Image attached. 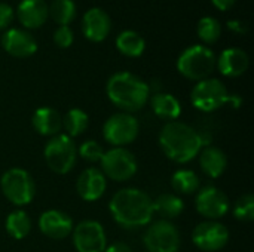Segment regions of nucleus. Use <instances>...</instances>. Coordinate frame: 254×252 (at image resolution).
Here are the masks:
<instances>
[{"mask_svg": "<svg viewBox=\"0 0 254 252\" xmlns=\"http://www.w3.org/2000/svg\"><path fill=\"white\" fill-rule=\"evenodd\" d=\"M109 211L113 220L125 229L147 226L153 218V199L143 190L128 187L116 192L110 202Z\"/></svg>", "mask_w": 254, "mask_h": 252, "instance_id": "1", "label": "nucleus"}, {"mask_svg": "<svg viewBox=\"0 0 254 252\" xmlns=\"http://www.w3.org/2000/svg\"><path fill=\"white\" fill-rule=\"evenodd\" d=\"M159 146L164 154L176 163L193 160L202 150V135L188 123L168 122L159 132Z\"/></svg>", "mask_w": 254, "mask_h": 252, "instance_id": "2", "label": "nucleus"}, {"mask_svg": "<svg viewBox=\"0 0 254 252\" xmlns=\"http://www.w3.org/2000/svg\"><path fill=\"white\" fill-rule=\"evenodd\" d=\"M106 92L118 108L131 114L146 105L150 88L141 77L129 71H119L107 80Z\"/></svg>", "mask_w": 254, "mask_h": 252, "instance_id": "3", "label": "nucleus"}, {"mask_svg": "<svg viewBox=\"0 0 254 252\" xmlns=\"http://www.w3.org/2000/svg\"><path fill=\"white\" fill-rule=\"evenodd\" d=\"M214 52L204 45H193L185 49L177 59V70L182 76L190 80H204L216 68Z\"/></svg>", "mask_w": 254, "mask_h": 252, "instance_id": "4", "label": "nucleus"}, {"mask_svg": "<svg viewBox=\"0 0 254 252\" xmlns=\"http://www.w3.org/2000/svg\"><path fill=\"white\" fill-rule=\"evenodd\" d=\"M0 189L3 196L15 206L31 203L36 195L33 177L22 168L7 169L0 178Z\"/></svg>", "mask_w": 254, "mask_h": 252, "instance_id": "5", "label": "nucleus"}, {"mask_svg": "<svg viewBox=\"0 0 254 252\" xmlns=\"http://www.w3.org/2000/svg\"><path fill=\"white\" fill-rule=\"evenodd\" d=\"M43 154L49 169L58 175L68 174L74 168L77 159L74 141L65 134L51 137V140L45 146Z\"/></svg>", "mask_w": 254, "mask_h": 252, "instance_id": "6", "label": "nucleus"}, {"mask_svg": "<svg viewBox=\"0 0 254 252\" xmlns=\"http://www.w3.org/2000/svg\"><path fill=\"white\" fill-rule=\"evenodd\" d=\"M229 101V92L222 80L219 79H204L199 80L192 92L190 102L195 108L204 113H213L222 108Z\"/></svg>", "mask_w": 254, "mask_h": 252, "instance_id": "7", "label": "nucleus"}, {"mask_svg": "<svg viewBox=\"0 0 254 252\" xmlns=\"http://www.w3.org/2000/svg\"><path fill=\"white\" fill-rule=\"evenodd\" d=\"M100 163L104 177H109L118 183L131 180L138 169L135 156L125 147H113L104 151Z\"/></svg>", "mask_w": 254, "mask_h": 252, "instance_id": "8", "label": "nucleus"}, {"mask_svg": "<svg viewBox=\"0 0 254 252\" xmlns=\"http://www.w3.org/2000/svg\"><path fill=\"white\" fill-rule=\"evenodd\" d=\"M143 244L149 252H179L180 233L171 221L159 220L147 227Z\"/></svg>", "mask_w": 254, "mask_h": 252, "instance_id": "9", "label": "nucleus"}, {"mask_svg": "<svg viewBox=\"0 0 254 252\" xmlns=\"http://www.w3.org/2000/svg\"><path fill=\"white\" fill-rule=\"evenodd\" d=\"M138 120L129 113L112 114L103 126L104 140L115 147H125L131 144L138 135Z\"/></svg>", "mask_w": 254, "mask_h": 252, "instance_id": "10", "label": "nucleus"}, {"mask_svg": "<svg viewBox=\"0 0 254 252\" xmlns=\"http://www.w3.org/2000/svg\"><path fill=\"white\" fill-rule=\"evenodd\" d=\"M73 245L77 252H104L107 236L104 227L95 220L80 221L71 232Z\"/></svg>", "mask_w": 254, "mask_h": 252, "instance_id": "11", "label": "nucleus"}, {"mask_svg": "<svg viewBox=\"0 0 254 252\" xmlns=\"http://www.w3.org/2000/svg\"><path fill=\"white\" fill-rule=\"evenodd\" d=\"M192 241L196 248L204 252H217L223 250L229 241V230L225 224L213 220L199 223L193 233Z\"/></svg>", "mask_w": 254, "mask_h": 252, "instance_id": "12", "label": "nucleus"}, {"mask_svg": "<svg viewBox=\"0 0 254 252\" xmlns=\"http://www.w3.org/2000/svg\"><path fill=\"white\" fill-rule=\"evenodd\" d=\"M195 206L202 217L216 221L219 218H223L229 212L231 202L219 187L207 186L196 193Z\"/></svg>", "mask_w": 254, "mask_h": 252, "instance_id": "13", "label": "nucleus"}, {"mask_svg": "<svg viewBox=\"0 0 254 252\" xmlns=\"http://www.w3.org/2000/svg\"><path fill=\"white\" fill-rule=\"evenodd\" d=\"M73 227L71 217L60 209H48L39 218V229L49 239H64L71 235Z\"/></svg>", "mask_w": 254, "mask_h": 252, "instance_id": "14", "label": "nucleus"}, {"mask_svg": "<svg viewBox=\"0 0 254 252\" xmlns=\"http://www.w3.org/2000/svg\"><path fill=\"white\" fill-rule=\"evenodd\" d=\"M3 49L16 58L31 56L37 50V42L33 34L22 28H10L1 36Z\"/></svg>", "mask_w": 254, "mask_h": 252, "instance_id": "15", "label": "nucleus"}, {"mask_svg": "<svg viewBox=\"0 0 254 252\" xmlns=\"http://www.w3.org/2000/svg\"><path fill=\"white\" fill-rule=\"evenodd\" d=\"M107 189V180L98 168H86L76 181L77 195L86 202L98 201Z\"/></svg>", "mask_w": 254, "mask_h": 252, "instance_id": "16", "label": "nucleus"}, {"mask_svg": "<svg viewBox=\"0 0 254 252\" xmlns=\"http://www.w3.org/2000/svg\"><path fill=\"white\" fill-rule=\"evenodd\" d=\"M82 30H83V36L88 40L103 42L112 30V21L109 13L100 7H91L83 15Z\"/></svg>", "mask_w": 254, "mask_h": 252, "instance_id": "17", "label": "nucleus"}, {"mask_svg": "<svg viewBox=\"0 0 254 252\" xmlns=\"http://www.w3.org/2000/svg\"><path fill=\"white\" fill-rule=\"evenodd\" d=\"M16 16L25 28H39L46 22L49 9L45 0H21Z\"/></svg>", "mask_w": 254, "mask_h": 252, "instance_id": "18", "label": "nucleus"}, {"mask_svg": "<svg viewBox=\"0 0 254 252\" xmlns=\"http://www.w3.org/2000/svg\"><path fill=\"white\" fill-rule=\"evenodd\" d=\"M249 62L250 61H249V55L246 53V50L240 48H228L220 53L219 61L216 64L219 67V71L223 76L238 77L247 71Z\"/></svg>", "mask_w": 254, "mask_h": 252, "instance_id": "19", "label": "nucleus"}, {"mask_svg": "<svg viewBox=\"0 0 254 252\" xmlns=\"http://www.w3.org/2000/svg\"><path fill=\"white\" fill-rule=\"evenodd\" d=\"M31 125L37 134L45 137H55L63 129V117L57 110L51 107H40L34 111Z\"/></svg>", "mask_w": 254, "mask_h": 252, "instance_id": "20", "label": "nucleus"}, {"mask_svg": "<svg viewBox=\"0 0 254 252\" xmlns=\"http://www.w3.org/2000/svg\"><path fill=\"white\" fill-rule=\"evenodd\" d=\"M199 165L205 175L210 178H219L228 166V157L219 147L207 146L199 151Z\"/></svg>", "mask_w": 254, "mask_h": 252, "instance_id": "21", "label": "nucleus"}, {"mask_svg": "<svg viewBox=\"0 0 254 252\" xmlns=\"http://www.w3.org/2000/svg\"><path fill=\"white\" fill-rule=\"evenodd\" d=\"M150 104H152V110L153 113L164 119V120H176L180 117L182 114V105H180V101L171 95V94H165V92H156L152 100H150Z\"/></svg>", "mask_w": 254, "mask_h": 252, "instance_id": "22", "label": "nucleus"}, {"mask_svg": "<svg viewBox=\"0 0 254 252\" xmlns=\"http://www.w3.org/2000/svg\"><path fill=\"white\" fill-rule=\"evenodd\" d=\"M116 48L125 56L137 58L146 49V42L143 36L134 30H124L116 37Z\"/></svg>", "mask_w": 254, "mask_h": 252, "instance_id": "23", "label": "nucleus"}, {"mask_svg": "<svg viewBox=\"0 0 254 252\" xmlns=\"http://www.w3.org/2000/svg\"><path fill=\"white\" fill-rule=\"evenodd\" d=\"M185 209L183 201L173 193H162L153 201V212H158L162 220L177 218Z\"/></svg>", "mask_w": 254, "mask_h": 252, "instance_id": "24", "label": "nucleus"}, {"mask_svg": "<svg viewBox=\"0 0 254 252\" xmlns=\"http://www.w3.org/2000/svg\"><path fill=\"white\" fill-rule=\"evenodd\" d=\"M4 227H6V232L10 238L21 241L30 233L31 220L24 209H15L7 215Z\"/></svg>", "mask_w": 254, "mask_h": 252, "instance_id": "25", "label": "nucleus"}, {"mask_svg": "<svg viewBox=\"0 0 254 252\" xmlns=\"http://www.w3.org/2000/svg\"><path fill=\"white\" fill-rule=\"evenodd\" d=\"M88 123H89V116L82 108H71L63 117V126L67 132L65 135H68L70 138L82 135L86 131Z\"/></svg>", "mask_w": 254, "mask_h": 252, "instance_id": "26", "label": "nucleus"}, {"mask_svg": "<svg viewBox=\"0 0 254 252\" xmlns=\"http://www.w3.org/2000/svg\"><path fill=\"white\" fill-rule=\"evenodd\" d=\"M171 186L182 195H192L199 189V178L190 169H179L171 177Z\"/></svg>", "mask_w": 254, "mask_h": 252, "instance_id": "27", "label": "nucleus"}, {"mask_svg": "<svg viewBox=\"0 0 254 252\" xmlns=\"http://www.w3.org/2000/svg\"><path fill=\"white\" fill-rule=\"evenodd\" d=\"M48 9L52 19L60 25H68L76 16V3L73 0H52Z\"/></svg>", "mask_w": 254, "mask_h": 252, "instance_id": "28", "label": "nucleus"}, {"mask_svg": "<svg viewBox=\"0 0 254 252\" xmlns=\"http://www.w3.org/2000/svg\"><path fill=\"white\" fill-rule=\"evenodd\" d=\"M196 31H198V37L204 43H214L219 40L222 34V25L219 19H216L214 16H204L199 19L196 25Z\"/></svg>", "mask_w": 254, "mask_h": 252, "instance_id": "29", "label": "nucleus"}, {"mask_svg": "<svg viewBox=\"0 0 254 252\" xmlns=\"http://www.w3.org/2000/svg\"><path fill=\"white\" fill-rule=\"evenodd\" d=\"M234 217L238 221L250 223L254 220V198L252 193L243 195L234 205Z\"/></svg>", "mask_w": 254, "mask_h": 252, "instance_id": "30", "label": "nucleus"}, {"mask_svg": "<svg viewBox=\"0 0 254 252\" xmlns=\"http://www.w3.org/2000/svg\"><path fill=\"white\" fill-rule=\"evenodd\" d=\"M77 153L79 156H82V159L88 162H100L104 154V150L100 146V143H97L95 140H88L80 144Z\"/></svg>", "mask_w": 254, "mask_h": 252, "instance_id": "31", "label": "nucleus"}, {"mask_svg": "<svg viewBox=\"0 0 254 252\" xmlns=\"http://www.w3.org/2000/svg\"><path fill=\"white\" fill-rule=\"evenodd\" d=\"M73 39H74V34H73V30L68 27V25H60L55 33H54V42L58 48H70L71 43H73Z\"/></svg>", "mask_w": 254, "mask_h": 252, "instance_id": "32", "label": "nucleus"}, {"mask_svg": "<svg viewBox=\"0 0 254 252\" xmlns=\"http://www.w3.org/2000/svg\"><path fill=\"white\" fill-rule=\"evenodd\" d=\"M13 7L7 3H0V30L6 28L13 19Z\"/></svg>", "mask_w": 254, "mask_h": 252, "instance_id": "33", "label": "nucleus"}, {"mask_svg": "<svg viewBox=\"0 0 254 252\" xmlns=\"http://www.w3.org/2000/svg\"><path fill=\"white\" fill-rule=\"evenodd\" d=\"M104 252H132L131 247L124 242H115L109 247H106Z\"/></svg>", "mask_w": 254, "mask_h": 252, "instance_id": "34", "label": "nucleus"}, {"mask_svg": "<svg viewBox=\"0 0 254 252\" xmlns=\"http://www.w3.org/2000/svg\"><path fill=\"white\" fill-rule=\"evenodd\" d=\"M228 27H229L232 31L240 33V34H244V33L247 31V25L243 24V21H240V19H232V21H229V22H228Z\"/></svg>", "mask_w": 254, "mask_h": 252, "instance_id": "35", "label": "nucleus"}, {"mask_svg": "<svg viewBox=\"0 0 254 252\" xmlns=\"http://www.w3.org/2000/svg\"><path fill=\"white\" fill-rule=\"evenodd\" d=\"M213 1V4L217 7V9H220V10H228V9H231L232 6H234V3H235V0H211Z\"/></svg>", "mask_w": 254, "mask_h": 252, "instance_id": "36", "label": "nucleus"}]
</instances>
